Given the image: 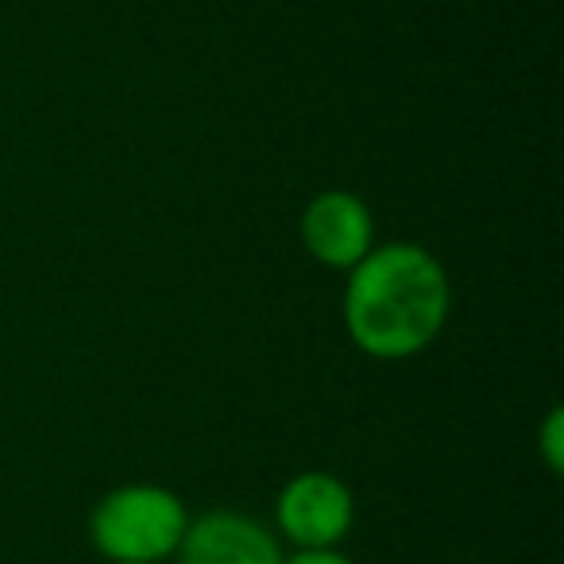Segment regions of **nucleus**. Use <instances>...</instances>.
Here are the masks:
<instances>
[{
	"label": "nucleus",
	"instance_id": "1",
	"mask_svg": "<svg viewBox=\"0 0 564 564\" xmlns=\"http://www.w3.org/2000/svg\"><path fill=\"white\" fill-rule=\"evenodd\" d=\"M345 329L364 356L414 360L437 345L453 314V282L425 243H376L345 282Z\"/></svg>",
	"mask_w": 564,
	"mask_h": 564
},
{
	"label": "nucleus",
	"instance_id": "2",
	"mask_svg": "<svg viewBox=\"0 0 564 564\" xmlns=\"http://www.w3.org/2000/svg\"><path fill=\"white\" fill-rule=\"evenodd\" d=\"M189 507L163 484H120L89 510V545L105 564H163L174 561L189 525Z\"/></svg>",
	"mask_w": 564,
	"mask_h": 564
},
{
	"label": "nucleus",
	"instance_id": "5",
	"mask_svg": "<svg viewBox=\"0 0 564 564\" xmlns=\"http://www.w3.org/2000/svg\"><path fill=\"white\" fill-rule=\"evenodd\" d=\"M302 248L329 271H352L376 248V217L368 202L348 189H325L302 213Z\"/></svg>",
	"mask_w": 564,
	"mask_h": 564
},
{
	"label": "nucleus",
	"instance_id": "3",
	"mask_svg": "<svg viewBox=\"0 0 564 564\" xmlns=\"http://www.w3.org/2000/svg\"><path fill=\"white\" fill-rule=\"evenodd\" d=\"M356 525V495L333 471H299L274 495V525L291 549H340Z\"/></svg>",
	"mask_w": 564,
	"mask_h": 564
},
{
	"label": "nucleus",
	"instance_id": "6",
	"mask_svg": "<svg viewBox=\"0 0 564 564\" xmlns=\"http://www.w3.org/2000/svg\"><path fill=\"white\" fill-rule=\"evenodd\" d=\"M538 453L545 460L549 476H561L564 471V410L549 406L545 417L538 425Z\"/></svg>",
	"mask_w": 564,
	"mask_h": 564
},
{
	"label": "nucleus",
	"instance_id": "4",
	"mask_svg": "<svg viewBox=\"0 0 564 564\" xmlns=\"http://www.w3.org/2000/svg\"><path fill=\"white\" fill-rule=\"evenodd\" d=\"M286 545L248 510L213 507L189 518L174 564H282Z\"/></svg>",
	"mask_w": 564,
	"mask_h": 564
},
{
	"label": "nucleus",
	"instance_id": "7",
	"mask_svg": "<svg viewBox=\"0 0 564 564\" xmlns=\"http://www.w3.org/2000/svg\"><path fill=\"white\" fill-rule=\"evenodd\" d=\"M282 564H356L345 549H291Z\"/></svg>",
	"mask_w": 564,
	"mask_h": 564
}]
</instances>
